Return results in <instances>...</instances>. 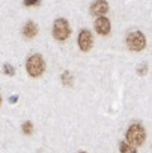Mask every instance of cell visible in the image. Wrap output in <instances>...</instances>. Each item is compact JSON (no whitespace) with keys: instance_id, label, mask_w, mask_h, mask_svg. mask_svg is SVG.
<instances>
[{"instance_id":"6da1fadb","label":"cell","mask_w":152,"mask_h":153,"mask_svg":"<svg viewBox=\"0 0 152 153\" xmlns=\"http://www.w3.org/2000/svg\"><path fill=\"white\" fill-rule=\"evenodd\" d=\"M25 68H27V72H28L29 76H32V77H39L46 70L45 59L38 53L32 54V56L28 57V59H27Z\"/></svg>"},{"instance_id":"7a4b0ae2","label":"cell","mask_w":152,"mask_h":153,"mask_svg":"<svg viewBox=\"0 0 152 153\" xmlns=\"http://www.w3.org/2000/svg\"><path fill=\"white\" fill-rule=\"evenodd\" d=\"M126 139L129 144L134 147H139L145 143L146 140V130L141 124L134 123L128 128L126 133Z\"/></svg>"},{"instance_id":"3957f363","label":"cell","mask_w":152,"mask_h":153,"mask_svg":"<svg viewBox=\"0 0 152 153\" xmlns=\"http://www.w3.org/2000/svg\"><path fill=\"white\" fill-rule=\"evenodd\" d=\"M126 43H127V47L131 51L139 52V51L145 50V47H146V37L142 32L134 30V32H131V33L127 36Z\"/></svg>"},{"instance_id":"277c9868","label":"cell","mask_w":152,"mask_h":153,"mask_svg":"<svg viewBox=\"0 0 152 153\" xmlns=\"http://www.w3.org/2000/svg\"><path fill=\"white\" fill-rule=\"evenodd\" d=\"M71 29H70V24L66 19L63 18H58L55 20L53 23V28H52V34L55 37V39L57 41H66L70 37Z\"/></svg>"},{"instance_id":"5b68a950","label":"cell","mask_w":152,"mask_h":153,"mask_svg":"<svg viewBox=\"0 0 152 153\" xmlns=\"http://www.w3.org/2000/svg\"><path fill=\"white\" fill-rule=\"evenodd\" d=\"M77 43H79L80 50L83 52H89L91 50V47H93V43H94L91 32L88 30V29H83V30H81L79 33Z\"/></svg>"},{"instance_id":"8992f818","label":"cell","mask_w":152,"mask_h":153,"mask_svg":"<svg viewBox=\"0 0 152 153\" xmlns=\"http://www.w3.org/2000/svg\"><path fill=\"white\" fill-rule=\"evenodd\" d=\"M108 10H109V5L107 0H95L90 7V13L95 17H104Z\"/></svg>"},{"instance_id":"52a82bcc","label":"cell","mask_w":152,"mask_h":153,"mask_svg":"<svg viewBox=\"0 0 152 153\" xmlns=\"http://www.w3.org/2000/svg\"><path fill=\"white\" fill-rule=\"evenodd\" d=\"M110 20L107 17H98L95 20V30L101 36H108L110 33Z\"/></svg>"},{"instance_id":"ba28073f","label":"cell","mask_w":152,"mask_h":153,"mask_svg":"<svg viewBox=\"0 0 152 153\" xmlns=\"http://www.w3.org/2000/svg\"><path fill=\"white\" fill-rule=\"evenodd\" d=\"M38 33V27L34 22H27L23 27V34L27 38H34Z\"/></svg>"},{"instance_id":"9c48e42d","label":"cell","mask_w":152,"mask_h":153,"mask_svg":"<svg viewBox=\"0 0 152 153\" xmlns=\"http://www.w3.org/2000/svg\"><path fill=\"white\" fill-rule=\"evenodd\" d=\"M61 81H62V84L65 86H72L74 85V76L71 75V72L70 71H65V72L61 75Z\"/></svg>"},{"instance_id":"30bf717a","label":"cell","mask_w":152,"mask_h":153,"mask_svg":"<svg viewBox=\"0 0 152 153\" xmlns=\"http://www.w3.org/2000/svg\"><path fill=\"white\" fill-rule=\"evenodd\" d=\"M119 151H121V153H137L134 146L129 144L128 142H122V143L119 144Z\"/></svg>"},{"instance_id":"8fae6325","label":"cell","mask_w":152,"mask_h":153,"mask_svg":"<svg viewBox=\"0 0 152 153\" xmlns=\"http://www.w3.org/2000/svg\"><path fill=\"white\" fill-rule=\"evenodd\" d=\"M22 132L25 135H31L33 133V124H32V122H24L22 124Z\"/></svg>"},{"instance_id":"7c38bea8","label":"cell","mask_w":152,"mask_h":153,"mask_svg":"<svg viewBox=\"0 0 152 153\" xmlns=\"http://www.w3.org/2000/svg\"><path fill=\"white\" fill-rule=\"evenodd\" d=\"M3 71H4V75H7V76H14V75H15V70H14V67H13V66H10L9 63H4Z\"/></svg>"},{"instance_id":"4fadbf2b","label":"cell","mask_w":152,"mask_h":153,"mask_svg":"<svg viewBox=\"0 0 152 153\" xmlns=\"http://www.w3.org/2000/svg\"><path fill=\"white\" fill-rule=\"evenodd\" d=\"M148 72V66H147V63H141L138 65V67H137V74L139 76H145V75H147Z\"/></svg>"},{"instance_id":"5bb4252c","label":"cell","mask_w":152,"mask_h":153,"mask_svg":"<svg viewBox=\"0 0 152 153\" xmlns=\"http://www.w3.org/2000/svg\"><path fill=\"white\" fill-rule=\"evenodd\" d=\"M39 3V0H24V5L25 7H33V5Z\"/></svg>"},{"instance_id":"9a60e30c","label":"cell","mask_w":152,"mask_h":153,"mask_svg":"<svg viewBox=\"0 0 152 153\" xmlns=\"http://www.w3.org/2000/svg\"><path fill=\"white\" fill-rule=\"evenodd\" d=\"M9 101L12 102V104H15V102L18 101V96L15 95V96H12V97H9Z\"/></svg>"},{"instance_id":"2e32d148","label":"cell","mask_w":152,"mask_h":153,"mask_svg":"<svg viewBox=\"0 0 152 153\" xmlns=\"http://www.w3.org/2000/svg\"><path fill=\"white\" fill-rule=\"evenodd\" d=\"M80 153H88V152H80Z\"/></svg>"}]
</instances>
